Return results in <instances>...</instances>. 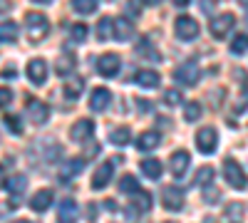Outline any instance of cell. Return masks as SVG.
<instances>
[{"instance_id":"cell-1","label":"cell","mask_w":248,"mask_h":223,"mask_svg":"<svg viewBox=\"0 0 248 223\" xmlns=\"http://www.w3.org/2000/svg\"><path fill=\"white\" fill-rule=\"evenodd\" d=\"M25 30H28V37L32 43H37V40H43L50 32V23L43 13H28L25 15Z\"/></svg>"},{"instance_id":"cell-2","label":"cell","mask_w":248,"mask_h":223,"mask_svg":"<svg viewBox=\"0 0 248 223\" xmlns=\"http://www.w3.org/2000/svg\"><path fill=\"white\" fill-rule=\"evenodd\" d=\"M233 25H236V15H233V13H218V15L211 20L209 30H211V35H214L216 40H223L226 35L233 30Z\"/></svg>"},{"instance_id":"cell-3","label":"cell","mask_w":248,"mask_h":223,"mask_svg":"<svg viewBox=\"0 0 248 223\" xmlns=\"http://www.w3.org/2000/svg\"><path fill=\"white\" fill-rule=\"evenodd\" d=\"M223 176H226V181H229L233 189H246V186H248L246 171L236 164L233 159H226V161H223Z\"/></svg>"},{"instance_id":"cell-4","label":"cell","mask_w":248,"mask_h":223,"mask_svg":"<svg viewBox=\"0 0 248 223\" xmlns=\"http://www.w3.org/2000/svg\"><path fill=\"white\" fill-rule=\"evenodd\" d=\"M174 30H176V37H179V40H196V37H199V32H201L199 23H196L194 17H189V15L176 17Z\"/></svg>"},{"instance_id":"cell-5","label":"cell","mask_w":248,"mask_h":223,"mask_svg":"<svg viewBox=\"0 0 248 223\" xmlns=\"http://www.w3.org/2000/svg\"><path fill=\"white\" fill-rule=\"evenodd\" d=\"M216 144H218V134H216L214 127H203V129H199V134H196V147H199L201 154H214Z\"/></svg>"},{"instance_id":"cell-6","label":"cell","mask_w":248,"mask_h":223,"mask_svg":"<svg viewBox=\"0 0 248 223\" xmlns=\"http://www.w3.org/2000/svg\"><path fill=\"white\" fill-rule=\"evenodd\" d=\"M174 79L181 82V85H186V87L196 85L199 82V65L191 62V59H189V62H184V65H179L176 72H174Z\"/></svg>"},{"instance_id":"cell-7","label":"cell","mask_w":248,"mask_h":223,"mask_svg":"<svg viewBox=\"0 0 248 223\" xmlns=\"http://www.w3.org/2000/svg\"><path fill=\"white\" fill-rule=\"evenodd\" d=\"M119 67H122V59H119V55H114V52H105V55L97 59V72H99L102 77H114V74L119 72Z\"/></svg>"},{"instance_id":"cell-8","label":"cell","mask_w":248,"mask_h":223,"mask_svg":"<svg viewBox=\"0 0 248 223\" xmlns=\"http://www.w3.org/2000/svg\"><path fill=\"white\" fill-rule=\"evenodd\" d=\"M28 79L32 85H45V79H47V62L43 57H32L28 62Z\"/></svg>"},{"instance_id":"cell-9","label":"cell","mask_w":248,"mask_h":223,"mask_svg":"<svg viewBox=\"0 0 248 223\" xmlns=\"http://www.w3.org/2000/svg\"><path fill=\"white\" fill-rule=\"evenodd\" d=\"M161 204L167 211H181L184 208V193L176 186H167L161 191Z\"/></svg>"},{"instance_id":"cell-10","label":"cell","mask_w":248,"mask_h":223,"mask_svg":"<svg viewBox=\"0 0 248 223\" xmlns=\"http://www.w3.org/2000/svg\"><path fill=\"white\" fill-rule=\"evenodd\" d=\"M189 164H191V156H189V151H184V149L174 151L171 159H169V169H171V174H174L176 178H181V176L186 174Z\"/></svg>"},{"instance_id":"cell-11","label":"cell","mask_w":248,"mask_h":223,"mask_svg":"<svg viewBox=\"0 0 248 223\" xmlns=\"http://www.w3.org/2000/svg\"><path fill=\"white\" fill-rule=\"evenodd\" d=\"M28 117H30V121L32 124H45L47 121V117H50V107L45 104V102H37V99H32V102L28 104Z\"/></svg>"},{"instance_id":"cell-12","label":"cell","mask_w":248,"mask_h":223,"mask_svg":"<svg viewBox=\"0 0 248 223\" xmlns=\"http://www.w3.org/2000/svg\"><path fill=\"white\" fill-rule=\"evenodd\" d=\"M109 102H112L109 89H107V87H97V89L92 92V97H90V109H92V112H105V109L109 107Z\"/></svg>"},{"instance_id":"cell-13","label":"cell","mask_w":248,"mask_h":223,"mask_svg":"<svg viewBox=\"0 0 248 223\" xmlns=\"http://www.w3.org/2000/svg\"><path fill=\"white\" fill-rule=\"evenodd\" d=\"M75 65H77V57L72 52H60L57 62H55V70H57L60 77H70L75 72Z\"/></svg>"},{"instance_id":"cell-14","label":"cell","mask_w":248,"mask_h":223,"mask_svg":"<svg viewBox=\"0 0 248 223\" xmlns=\"http://www.w3.org/2000/svg\"><path fill=\"white\" fill-rule=\"evenodd\" d=\"M114 37L119 40V43H127V40L134 37V25L129 17H119L114 20Z\"/></svg>"},{"instance_id":"cell-15","label":"cell","mask_w":248,"mask_h":223,"mask_svg":"<svg viewBox=\"0 0 248 223\" xmlns=\"http://www.w3.org/2000/svg\"><path fill=\"white\" fill-rule=\"evenodd\" d=\"M50 204H52V191H50V189L37 191V193L30 198V208H32V211H37V213L47 211V208H50Z\"/></svg>"},{"instance_id":"cell-16","label":"cell","mask_w":248,"mask_h":223,"mask_svg":"<svg viewBox=\"0 0 248 223\" xmlns=\"http://www.w3.org/2000/svg\"><path fill=\"white\" fill-rule=\"evenodd\" d=\"M92 132H94V124H92V119H79L77 124L72 127V139L75 141H85V139H90L92 136Z\"/></svg>"},{"instance_id":"cell-17","label":"cell","mask_w":248,"mask_h":223,"mask_svg":"<svg viewBox=\"0 0 248 223\" xmlns=\"http://www.w3.org/2000/svg\"><path fill=\"white\" fill-rule=\"evenodd\" d=\"M134 79H137V85H139V87H147V89L159 87V82H161L159 72H154V70H139Z\"/></svg>"},{"instance_id":"cell-18","label":"cell","mask_w":248,"mask_h":223,"mask_svg":"<svg viewBox=\"0 0 248 223\" xmlns=\"http://www.w3.org/2000/svg\"><path fill=\"white\" fill-rule=\"evenodd\" d=\"M159 141H161L159 132H141L139 139H137V149L139 151H152L154 147H159Z\"/></svg>"},{"instance_id":"cell-19","label":"cell","mask_w":248,"mask_h":223,"mask_svg":"<svg viewBox=\"0 0 248 223\" xmlns=\"http://www.w3.org/2000/svg\"><path fill=\"white\" fill-rule=\"evenodd\" d=\"M109 178H112V161L102 164V166L94 171V176H92V186H94V189H105V186L109 184Z\"/></svg>"},{"instance_id":"cell-20","label":"cell","mask_w":248,"mask_h":223,"mask_svg":"<svg viewBox=\"0 0 248 223\" xmlns=\"http://www.w3.org/2000/svg\"><path fill=\"white\" fill-rule=\"evenodd\" d=\"M17 23H13V20H5V23H0V45H8V43H15L17 40Z\"/></svg>"},{"instance_id":"cell-21","label":"cell","mask_w":248,"mask_h":223,"mask_svg":"<svg viewBox=\"0 0 248 223\" xmlns=\"http://www.w3.org/2000/svg\"><path fill=\"white\" fill-rule=\"evenodd\" d=\"M82 89H85V79L82 77H67L65 87H62V92H65L67 99H77L82 94Z\"/></svg>"},{"instance_id":"cell-22","label":"cell","mask_w":248,"mask_h":223,"mask_svg":"<svg viewBox=\"0 0 248 223\" xmlns=\"http://www.w3.org/2000/svg\"><path fill=\"white\" fill-rule=\"evenodd\" d=\"M132 208H137L139 213H147V211L152 208V193L144 191V189H139V191L134 193V198H132Z\"/></svg>"},{"instance_id":"cell-23","label":"cell","mask_w":248,"mask_h":223,"mask_svg":"<svg viewBox=\"0 0 248 223\" xmlns=\"http://www.w3.org/2000/svg\"><path fill=\"white\" fill-rule=\"evenodd\" d=\"M77 218V204L72 198H65L60 204V223H72Z\"/></svg>"},{"instance_id":"cell-24","label":"cell","mask_w":248,"mask_h":223,"mask_svg":"<svg viewBox=\"0 0 248 223\" xmlns=\"http://www.w3.org/2000/svg\"><path fill=\"white\" fill-rule=\"evenodd\" d=\"M109 37H114V20L112 17H102L99 23H97V40H109Z\"/></svg>"},{"instance_id":"cell-25","label":"cell","mask_w":248,"mask_h":223,"mask_svg":"<svg viewBox=\"0 0 248 223\" xmlns=\"http://www.w3.org/2000/svg\"><path fill=\"white\" fill-rule=\"evenodd\" d=\"M141 171L147 178H161V161H156V159L141 161Z\"/></svg>"},{"instance_id":"cell-26","label":"cell","mask_w":248,"mask_h":223,"mask_svg":"<svg viewBox=\"0 0 248 223\" xmlns=\"http://www.w3.org/2000/svg\"><path fill=\"white\" fill-rule=\"evenodd\" d=\"M25 186H28V178L20 176V174H15V176H10L5 181V191H10V193H23Z\"/></svg>"},{"instance_id":"cell-27","label":"cell","mask_w":248,"mask_h":223,"mask_svg":"<svg viewBox=\"0 0 248 223\" xmlns=\"http://www.w3.org/2000/svg\"><path fill=\"white\" fill-rule=\"evenodd\" d=\"M119 191H122V193H137V191H139V181H137L132 174H124V176L119 178Z\"/></svg>"},{"instance_id":"cell-28","label":"cell","mask_w":248,"mask_h":223,"mask_svg":"<svg viewBox=\"0 0 248 223\" xmlns=\"http://www.w3.org/2000/svg\"><path fill=\"white\" fill-rule=\"evenodd\" d=\"M129 139H132V134H129V129L127 127H119V129H114L112 134H109V141L114 147H124V144H129Z\"/></svg>"},{"instance_id":"cell-29","label":"cell","mask_w":248,"mask_h":223,"mask_svg":"<svg viewBox=\"0 0 248 223\" xmlns=\"http://www.w3.org/2000/svg\"><path fill=\"white\" fill-rule=\"evenodd\" d=\"M72 8L79 15H92L97 10V0H72Z\"/></svg>"},{"instance_id":"cell-30","label":"cell","mask_w":248,"mask_h":223,"mask_svg":"<svg viewBox=\"0 0 248 223\" xmlns=\"http://www.w3.org/2000/svg\"><path fill=\"white\" fill-rule=\"evenodd\" d=\"M214 176H216V171H214L211 166H203V169H199L194 184H196V186H209L211 181H214Z\"/></svg>"},{"instance_id":"cell-31","label":"cell","mask_w":248,"mask_h":223,"mask_svg":"<svg viewBox=\"0 0 248 223\" xmlns=\"http://www.w3.org/2000/svg\"><path fill=\"white\" fill-rule=\"evenodd\" d=\"M231 52H233V55H243V52H248V35H246V32H241V35L233 37Z\"/></svg>"},{"instance_id":"cell-32","label":"cell","mask_w":248,"mask_h":223,"mask_svg":"<svg viewBox=\"0 0 248 223\" xmlns=\"http://www.w3.org/2000/svg\"><path fill=\"white\" fill-rule=\"evenodd\" d=\"M82 164H85L82 159H72L70 164L65 166V174H62V178H72V176H77V174H79V169H82Z\"/></svg>"},{"instance_id":"cell-33","label":"cell","mask_w":248,"mask_h":223,"mask_svg":"<svg viewBox=\"0 0 248 223\" xmlns=\"http://www.w3.org/2000/svg\"><path fill=\"white\" fill-rule=\"evenodd\" d=\"M184 117H186V121H196V119L201 117V104H199V102H189V104H186Z\"/></svg>"},{"instance_id":"cell-34","label":"cell","mask_w":248,"mask_h":223,"mask_svg":"<svg viewBox=\"0 0 248 223\" xmlns=\"http://www.w3.org/2000/svg\"><path fill=\"white\" fill-rule=\"evenodd\" d=\"M5 124L10 127L13 134H20V132H23V121H20V117H15V114H5Z\"/></svg>"},{"instance_id":"cell-35","label":"cell","mask_w":248,"mask_h":223,"mask_svg":"<svg viewBox=\"0 0 248 223\" xmlns=\"http://www.w3.org/2000/svg\"><path fill=\"white\" fill-rule=\"evenodd\" d=\"M179 102H181V92H179V89H167V92H164V104L174 107V104H179Z\"/></svg>"},{"instance_id":"cell-36","label":"cell","mask_w":248,"mask_h":223,"mask_svg":"<svg viewBox=\"0 0 248 223\" xmlns=\"http://www.w3.org/2000/svg\"><path fill=\"white\" fill-rule=\"evenodd\" d=\"M87 37V25H72V40H77V43H85Z\"/></svg>"},{"instance_id":"cell-37","label":"cell","mask_w":248,"mask_h":223,"mask_svg":"<svg viewBox=\"0 0 248 223\" xmlns=\"http://www.w3.org/2000/svg\"><path fill=\"white\" fill-rule=\"evenodd\" d=\"M10 102H13V92H10L8 87H0V109L8 107Z\"/></svg>"},{"instance_id":"cell-38","label":"cell","mask_w":248,"mask_h":223,"mask_svg":"<svg viewBox=\"0 0 248 223\" xmlns=\"http://www.w3.org/2000/svg\"><path fill=\"white\" fill-rule=\"evenodd\" d=\"M127 13H129L132 17H139V15H141V5L137 3V0H129V3H127Z\"/></svg>"},{"instance_id":"cell-39","label":"cell","mask_w":248,"mask_h":223,"mask_svg":"<svg viewBox=\"0 0 248 223\" xmlns=\"http://www.w3.org/2000/svg\"><path fill=\"white\" fill-rule=\"evenodd\" d=\"M229 216H233V218L241 216V204H231V206H229Z\"/></svg>"},{"instance_id":"cell-40","label":"cell","mask_w":248,"mask_h":223,"mask_svg":"<svg viewBox=\"0 0 248 223\" xmlns=\"http://www.w3.org/2000/svg\"><path fill=\"white\" fill-rule=\"evenodd\" d=\"M10 5H13L10 0H0V13H8V10H10Z\"/></svg>"},{"instance_id":"cell-41","label":"cell","mask_w":248,"mask_h":223,"mask_svg":"<svg viewBox=\"0 0 248 223\" xmlns=\"http://www.w3.org/2000/svg\"><path fill=\"white\" fill-rule=\"evenodd\" d=\"M171 3H174V5H179V8H186V5L191 3V0H171Z\"/></svg>"},{"instance_id":"cell-42","label":"cell","mask_w":248,"mask_h":223,"mask_svg":"<svg viewBox=\"0 0 248 223\" xmlns=\"http://www.w3.org/2000/svg\"><path fill=\"white\" fill-rule=\"evenodd\" d=\"M97 151H99V144H92V147L87 149V156H94Z\"/></svg>"},{"instance_id":"cell-43","label":"cell","mask_w":248,"mask_h":223,"mask_svg":"<svg viewBox=\"0 0 248 223\" xmlns=\"http://www.w3.org/2000/svg\"><path fill=\"white\" fill-rule=\"evenodd\" d=\"M3 74H5V77H8V79H13V77H15V70H13V67H8V70H5V72H3Z\"/></svg>"},{"instance_id":"cell-44","label":"cell","mask_w":248,"mask_h":223,"mask_svg":"<svg viewBox=\"0 0 248 223\" xmlns=\"http://www.w3.org/2000/svg\"><path fill=\"white\" fill-rule=\"evenodd\" d=\"M32 3H40V5H50L52 0H32Z\"/></svg>"},{"instance_id":"cell-45","label":"cell","mask_w":248,"mask_h":223,"mask_svg":"<svg viewBox=\"0 0 248 223\" xmlns=\"http://www.w3.org/2000/svg\"><path fill=\"white\" fill-rule=\"evenodd\" d=\"M144 3H147V5H159L161 0H144Z\"/></svg>"},{"instance_id":"cell-46","label":"cell","mask_w":248,"mask_h":223,"mask_svg":"<svg viewBox=\"0 0 248 223\" xmlns=\"http://www.w3.org/2000/svg\"><path fill=\"white\" fill-rule=\"evenodd\" d=\"M238 3H241V5H246V8H248V0H238Z\"/></svg>"},{"instance_id":"cell-47","label":"cell","mask_w":248,"mask_h":223,"mask_svg":"<svg viewBox=\"0 0 248 223\" xmlns=\"http://www.w3.org/2000/svg\"><path fill=\"white\" fill-rule=\"evenodd\" d=\"M13 223H30V221H23V218H20V221H13Z\"/></svg>"}]
</instances>
